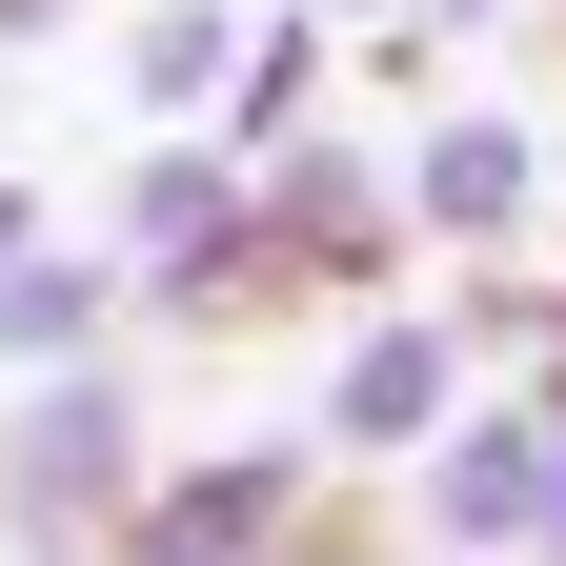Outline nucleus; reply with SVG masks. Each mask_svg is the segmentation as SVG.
I'll return each instance as SVG.
<instances>
[{
    "instance_id": "nucleus-5",
    "label": "nucleus",
    "mask_w": 566,
    "mask_h": 566,
    "mask_svg": "<svg viewBox=\"0 0 566 566\" xmlns=\"http://www.w3.org/2000/svg\"><path fill=\"white\" fill-rule=\"evenodd\" d=\"M0 21H41V0H0Z\"/></svg>"
},
{
    "instance_id": "nucleus-4",
    "label": "nucleus",
    "mask_w": 566,
    "mask_h": 566,
    "mask_svg": "<svg viewBox=\"0 0 566 566\" xmlns=\"http://www.w3.org/2000/svg\"><path fill=\"white\" fill-rule=\"evenodd\" d=\"M424 223L506 243V223H526V142H506V122H446V142H424Z\"/></svg>"
},
{
    "instance_id": "nucleus-1",
    "label": "nucleus",
    "mask_w": 566,
    "mask_h": 566,
    "mask_svg": "<svg viewBox=\"0 0 566 566\" xmlns=\"http://www.w3.org/2000/svg\"><path fill=\"white\" fill-rule=\"evenodd\" d=\"M283 506H304V465H283V446H263V465H202L182 506L142 526V566H263V526H283Z\"/></svg>"
},
{
    "instance_id": "nucleus-6",
    "label": "nucleus",
    "mask_w": 566,
    "mask_h": 566,
    "mask_svg": "<svg viewBox=\"0 0 566 566\" xmlns=\"http://www.w3.org/2000/svg\"><path fill=\"white\" fill-rule=\"evenodd\" d=\"M446 21H465V0H446Z\"/></svg>"
},
{
    "instance_id": "nucleus-2",
    "label": "nucleus",
    "mask_w": 566,
    "mask_h": 566,
    "mask_svg": "<svg viewBox=\"0 0 566 566\" xmlns=\"http://www.w3.org/2000/svg\"><path fill=\"white\" fill-rule=\"evenodd\" d=\"M446 385H465V344H446V324H385L365 365H344L324 424H344V446H424V424H446Z\"/></svg>"
},
{
    "instance_id": "nucleus-3",
    "label": "nucleus",
    "mask_w": 566,
    "mask_h": 566,
    "mask_svg": "<svg viewBox=\"0 0 566 566\" xmlns=\"http://www.w3.org/2000/svg\"><path fill=\"white\" fill-rule=\"evenodd\" d=\"M546 446H566V424H465V446H446V526L485 546V526H546Z\"/></svg>"
}]
</instances>
